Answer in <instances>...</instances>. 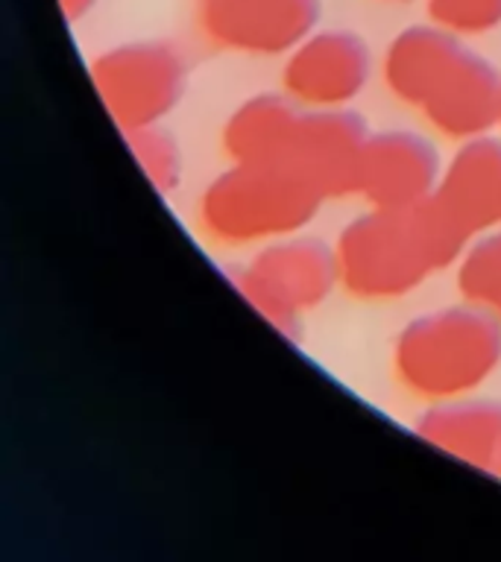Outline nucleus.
I'll use <instances>...</instances> for the list:
<instances>
[{
  "label": "nucleus",
  "instance_id": "obj_16",
  "mask_svg": "<svg viewBox=\"0 0 501 562\" xmlns=\"http://www.w3.org/2000/svg\"><path fill=\"white\" fill-rule=\"evenodd\" d=\"M91 0H65V7L70 9V12H79V9H86Z\"/></svg>",
  "mask_w": 501,
  "mask_h": 562
},
{
  "label": "nucleus",
  "instance_id": "obj_3",
  "mask_svg": "<svg viewBox=\"0 0 501 562\" xmlns=\"http://www.w3.org/2000/svg\"><path fill=\"white\" fill-rule=\"evenodd\" d=\"M499 363L501 319L475 302L416 316L396 340V378L428 402L464 398Z\"/></svg>",
  "mask_w": 501,
  "mask_h": 562
},
{
  "label": "nucleus",
  "instance_id": "obj_13",
  "mask_svg": "<svg viewBox=\"0 0 501 562\" xmlns=\"http://www.w3.org/2000/svg\"><path fill=\"white\" fill-rule=\"evenodd\" d=\"M460 290L466 302L487 307L501 319V228L478 235L460 255Z\"/></svg>",
  "mask_w": 501,
  "mask_h": 562
},
{
  "label": "nucleus",
  "instance_id": "obj_15",
  "mask_svg": "<svg viewBox=\"0 0 501 562\" xmlns=\"http://www.w3.org/2000/svg\"><path fill=\"white\" fill-rule=\"evenodd\" d=\"M431 15L448 33H483L499 26L501 0H431Z\"/></svg>",
  "mask_w": 501,
  "mask_h": 562
},
{
  "label": "nucleus",
  "instance_id": "obj_8",
  "mask_svg": "<svg viewBox=\"0 0 501 562\" xmlns=\"http://www.w3.org/2000/svg\"><path fill=\"white\" fill-rule=\"evenodd\" d=\"M316 21V0H205L209 38L246 53H285L305 42Z\"/></svg>",
  "mask_w": 501,
  "mask_h": 562
},
{
  "label": "nucleus",
  "instance_id": "obj_9",
  "mask_svg": "<svg viewBox=\"0 0 501 562\" xmlns=\"http://www.w3.org/2000/svg\"><path fill=\"white\" fill-rule=\"evenodd\" d=\"M369 77L367 47L346 33H325L293 47L285 91L305 109H346Z\"/></svg>",
  "mask_w": 501,
  "mask_h": 562
},
{
  "label": "nucleus",
  "instance_id": "obj_14",
  "mask_svg": "<svg viewBox=\"0 0 501 562\" xmlns=\"http://www.w3.org/2000/svg\"><path fill=\"white\" fill-rule=\"evenodd\" d=\"M132 135V147H135V156H138L141 167L147 170V176L162 188V191H170L179 179V153H176V144L170 140V135H165L156 126H147V130H135Z\"/></svg>",
  "mask_w": 501,
  "mask_h": 562
},
{
  "label": "nucleus",
  "instance_id": "obj_1",
  "mask_svg": "<svg viewBox=\"0 0 501 562\" xmlns=\"http://www.w3.org/2000/svg\"><path fill=\"white\" fill-rule=\"evenodd\" d=\"M469 237L431 196L404 209H372L334 246L341 284L364 299L402 296L460 258Z\"/></svg>",
  "mask_w": 501,
  "mask_h": 562
},
{
  "label": "nucleus",
  "instance_id": "obj_7",
  "mask_svg": "<svg viewBox=\"0 0 501 562\" xmlns=\"http://www.w3.org/2000/svg\"><path fill=\"white\" fill-rule=\"evenodd\" d=\"M437 149L413 132L369 135L358 158L355 191L372 202V209H404L434 196L439 184Z\"/></svg>",
  "mask_w": 501,
  "mask_h": 562
},
{
  "label": "nucleus",
  "instance_id": "obj_4",
  "mask_svg": "<svg viewBox=\"0 0 501 562\" xmlns=\"http://www.w3.org/2000/svg\"><path fill=\"white\" fill-rule=\"evenodd\" d=\"M325 191L290 158L235 161L202 193L200 217L211 237L253 244L297 235L314 217Z\"/></svg>",
  "mask_w": 501,
  "mask_h": 562
},
{
  "label": "nucleus",
  "instance_id": "obj_2",
  "mask_svg": "<svg viewBox=\"0 0 501 562\" xmlns=\"http://www.w3.org/2000/svg\"><path fill=\"white\" fill-rule=\"evenodd\" d=\"M387 86L428 123L457 140L478 138L501 123V79L448 30L399 35L385 59Z\"/></svg>",
  "mask_w": 501,
  "mask_h": 562
},
{
  "label": "nucleus",
  "instance_id": "obj_10",
  "mask_svg": "<svg viewBox=\"0 0 501 562\" xmlns=\"http://www.w3.org/2000/svg\"><path fill=\"white\" fill-rule=\"evenodd\" d=\"M434 200L469 240L501 228V138L464 140L439 176Z\"/></svg>",
  "mask_w": 501,
  "mask_h": 562
},
{
  "label": "nucleus",
  "instance_id": "obj_5",
  "mask_svg": "<svg viewBox=\"0 0 501 562\" xmlns=\"http://www.w3.org/2000/svg\"><path fill=\"white\" fill-rule=\"evenodd\" d=\"M246 299L276 325H293L299 314L323 302L341 281V263L332 246L314 237H281L255 255L241 272Z\"/></svg>",
  "mask_w": 501,
  "mask_h": 562
},
{
  "label": "nucleus",
  "instance_id": "obj_12",
  "mask_svg": "<svg viewBox=\"0 0 501 562\" xmlns=\"http://www.w3.org/2000/svg\"><path fill=\"white\" fill-rule=\"evenodd\" d=\"M302 109L293 97L264 94L244 103L226 126V149L235 161L285 158Z\"/></svg>",
  "mask_w": 501,
  "mask_h": 562
},
{
  "label": "nucleus",
  "instance_id": "obj_6",
  "mask_svg": "<svg viewBox=\"0 0 501 562\" xmlns=\"http://www.w3.org/2000/svg\"><path fill=\"white\" fill-rule=\"evenodd\" d=\"M91 79L105 109L123 130H147L165 117L182 94V59L165 44H126L91 65Z\"/></svg>",
  "mask_w": 501,
  "mask_h": 562
},
{
  "label": "nucleus",
  "instance_id": "obj_11",
  "mask_svg": "<svg viewBox=\"0 0 501 562\" xmlns=\"http://www.w3.org/2000/svg\"><path fill=\"white\" fill-rule=\"evenodd\" d=\"M420 437L478 469L501 472V404L478 398L437 402L420 419Z\"/></svg>",
  "mask_w": 501,
  "mask_h": 562
}]
</instances>
